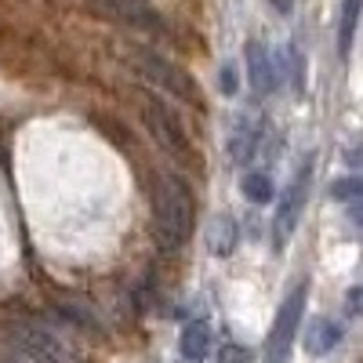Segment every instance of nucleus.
I'll return each instance as SVG.
<instances>
[{
	"label": "nucleus",
	"mask_w": 363,
	"mask_h": 363,
	"mask_svg": "<svg viewBox=\"0 0 363 363\" xmlns=\"http://www.w3.org/2000/svg\"><path fill=\"white\" fill-rule=\"evenodd\" d=\"M196 207H193V189L182 174H160L153 189V229L164 251H178L193 236Z\"/></svg>",
	"instance_id": "obj_1"
},
{
	"label": "nucleus",
	"mask_w": 363,
	"mask_h": 363,
	"mask_svg": "<svg viewBox=\"0 0 363 363\" xmlns=\"http://www.w3.org/2000/svg\"><path fill=\"white\" fill-rule=\"evenodd\" d=\"M128 66H131L142 80L157 84L164 95L182 99V102H200V91H196L193 77L182 69L178 62H171V58L157 55L153 48H131V51H128Z\"/></svg>",
	"instance_id": "obj_2"
},
{
	"label": "nucleus",
	"mask_w": 363,
	"mask_h": 363,
	"mask_svg": "<svg viewBox=\"0 0 363 363\" xmlns=\"http://www.w3.org/2000/svg\"><path fill=\"white\" fill-rule=\"evenodd\" d=\"M8 335H11V342L22 349V356L29 363H80V352H73L51 327L29 320V316L11 320L8 323Z\"/></svg>",
	"instance_id": "obj_3"
},
{
	"label": "nucleus",
	"mask_w": 363,
	"mask_h": 363,
	"mask_svg": "<svg viewBox=\"0 0 363 363\" xmlns=\"http://www.w3.org/2000/svg\"><path fill=\"white\" fill-rule=\"evenodd\" d=\"M87 8L99 18L135 29V33H145V37H167V29H171L167 18L149 0H87Z\"/></svg>",
	"instance_id": "obj_4"
},
{
	"label": "nucleus",
	"mask_w": 363,
	"mask_h": 363,
	"mask_svg": "<svg viewBox=\"0 0 363 363\" xmlns=\"http://www.w3.org/2000/svg\"><path fill=\"white\" fill-rule=\"evenodd\" d=\"M306 284H298L272 320V330L265 338V363H287L291 356V345H294V335H298V323H301V313H306Z\"/></svg>",
	"instance_id": "obj_5"
},
{
	"label": "nucleus",
	"mask_w": 363,
	"mask_h": 363,
	"mask_svg": "<svg viewBox=\"0 0 363 363\" xmlns=\"http://www.w3.org/2000/svg\"><path fill=\"white\" fill-rule=\"evenodd\" d=\"M309 186H313V160L301 164L298 174L291 178V186L284 189V200L277 207V244H284V240L294 233L301 211H306V200H309Z\"/></svg>",
	"instance_id": "obj_6"
},
{
	"label": "nucleus",
	"mask_w": 363,
	"mask_h": 363,
	"mask_svg": "<svg viewBox=\"0 0 363 363\" xmlns=\"http://www.w3.org/2000/svg\"><path fill=\"white\" fill-rule=\"evenodd\" d=\"M142 113H145V124H149V131L157 135V142H160L164 149H171L174 157H186V153H189L186 128H182V120H178V113H174V109H167L160 99L149 95Z\"/></svg>",
	"instance_id": "obj_7"
},
{
	"label": "nucleus",
	"mask_w": 363,
	"mask_h": 363,
	"mask_svg": "<svg viewBox=\"0 0 363 363\" xmlns=\"http://www.w3.org/2000/svg\"><path fill=\"white\" fill-rule=\"evenodd\" d=\"M247 73H251V87H255L258 99H265V95L277 91V69H272L269 48L262 40H251L247 44Z\"/></svg>",
	"instance_id": "obj_8"
},
{
	"label": "nucleus",
	"mask_w": 363,
	"mask_h": 363,
	"mask_svg": "<svg viewBox=\"0 0 363 363\" xmlns=\"http://www.w3.org/2000/svg\"><path fill=\"white\" fill-rule=\"evenodd\" d=\"M338 342H342V323L327 320V316H316V320L309 323V330H306V349H309L313 356H327V352H335V349H338Z\"/></svg>",
	"instance_id": "obj_9"
},
{
	"label": "nucleus",
	"mask_w": 363,
	"mask_h": 363,
	"mask_svg": "<svg viewBox=\"0 0 363 363\" xmlns=\"http://www.w3.org/2000/svg\"><path fill=\"white\" fill-rule=\"evenodd\" d=\"M178 349H182V356H186L189 363H203L207 352H211V323H207V320H193V323H186Z\"/></svg>",
	"instance_id": "obj_10"
},
{
	"label": "nucleus",
	"mask_w": 363,
	"mask_h": 363,
	"mask_svg": "<svg viewBox=\"0 0 363 363\" xmlns=\"http://www.w3.org/2000/svg\"><path fill=\"white\" fill-rule=\"evenodd\" d=\"M255 149H258V128H255V120L236 116L233 135H229V157H233L236 164H247V160L255 157Z\"/></svg>",
	"instance_id": "obj_11"
},
{
	"label": "nucleus",
	"mask_w": 363,
	"mask_h": 363,
	"mask_svg": "<svg viewBox=\"0 0 363 363\" xmlns=\"http://www.w3.org/2000/svg\"><path fill=\"white\" fill-rule=\"evenodd\" d=\"M236 244H240V225H236V218H229V215L215 218V225H211V233H207V247H211V255L229 258V255L236 251Z\"/></svg>",
	"instance_id": "obj_12"
},
{
	"label": "nucleus",
	"mask_w": 363,
	"mask_h": 363,
	"mask_svg": "<svg viewBox=\"0 0 363 363\" xmlns=\"http://www.w3.org/2000/svg\"><path fill=\"white\" fill-rule=\"evenodd\" d=\"M359 11H363V0H342V22H338V51L342 55H349V48H352Z\"/></svg>",
	"instance_id": "obj_13"
},
{
	"label": "nucleus",
	"mask_w": 363,
	"mask_h": 363,
	"mask_svg": "<svg viewBox=\"0 0 363 363\" xmlns=\"http://www.w3.org/2000/svg\"><path fill=\"white\" fill-rule=\"evenodd\" d=\"M240 189H244V196L251 203H269L272 196H277V189H272V178L265 171H247L244 182H240Z\"/></svg>",
	"instance_id": "obj_14"
},
{
	"label": "nucleus",
	"mask_w": 363,
	"mask_h": 363,
	"mask_svg": "<svg viewBox=\"0 0 363 363\" xmlns=\"http://www.w3.org/2000/svg\"><path fill=\"white\" fill-rule=\"evenodd\" d=\"M330 196H335L338 203H352V200H359L363 196V174H349V178H338L335 186H330Z\"/></svg>",
	"instance_id": "obj_15"
},
{
	"label": "nucleus",
	"mask_w": 363,
	"mask_h": 363,
	"mask_svg": "<svg viewBox=\"0 0 363 363\" xmlns=\"http://www.w3.org/2000/svg\"><path fill=\"white\" fill-rule=\"evenodd\" d=\"M218 363H251V352H247L244 345H236V342H225Z\"/></svg>",
	"instance_id": "obj_16"
},
{
	"label": "nucleus",
	"mask_w": 363,
	"mask_h": 363,
	"mask_svg": "<svg viewBox=\"0 0 363 363\" xmlns=\"http://www.w3.org/2000/svg\"><path fill=\"white\" fill-rule=\"evenodd\" d=\"M345 309H349V316H363V287H352L345 294Z\"/></svg>",
	"instance_id": "obj_17"
},
{
	"label": "nucleus",
	"mask_w": 363,
	"mask_h": 363,
	"mask_svg": "<svg viewBox=\"0 0 363 363\" xmlns=\"http://www.w3.org/2000/svg\"><path fill=\"white\" fill-rule=\"evenodd\" d=\"M218 87L225 91V95H236V69H233V66L222 69V84H218Z\"/></svg>",
	"instance_id": "obj_18"
},
{
	"label": "nucleus",
	"mask_w": 363,
	"mask_h": 363,
	"mask_svg": "<svg viewBox=\"0 0 363 363\" xmlns=\"http://www.w3.org/2000/svg\"><path fill=\"white\" fill-rule=\"evenodd\" d=\"M345 160L352 164V167H363V135H359V142L349 149V153H345Z\"/></svg>",
	"instance_id": "obj_19"
},
{
	"label": "nucleus",
	"mask_w": 363,
	"mask_h": 363,
	"mask_svg": "<svg viewBox=\"0 0 363 363\" xmlns=\"http://www.w3.org/2000/svg\"><path fill=\"white\" fill-rule=\"evenodd\" d=\"M349 218H352V225H359V229H363V196L349 203Z\"/></svg>",
	"instance_id": "obj_20"
},
{
	"label": "nucleus",
	"mask_w": 363,
	"mask_h": 363,
	"mask_svg": "<svg viewBox=\"0 0 363 363\" xmlns=\"http://www.w3.org/2000/svg\"><path fill=\"white\" fill-rule=\"evenodd\" d=\"M277 4V11H291V0H272Z\"/></svg>",
	"instance_id": "obj_21"
},
{
	"label": "nucleus",
	"mask_w": 363,
	"mask_h": 363,
	"mask_svg": "<svg viewBox=\"0 0 363 363\" xmlns=\"http://www.w3.org/2000/svg\"><path fill=\"white\" fill-rule=\"evenodd\" d=\"M0 363H15V359H0Z\"/></svg>",
	"instance_id": "obj_22"
}]
</instances>
